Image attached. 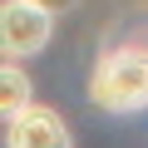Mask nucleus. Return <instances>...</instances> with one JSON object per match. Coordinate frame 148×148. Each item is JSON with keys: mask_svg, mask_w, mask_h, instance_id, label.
I'll return each instance as SVG.
<instances>
[{"mask_svg": "<svg viewBox=\"0 0 148 148\" xmlns=\"http://www.w3.org/2000/svg\"><path fill=\"white\" fill-rule=\"evenodd\" d=\"M89 99L109 114H138L148 109V49L143 45H119L104 49L94 74H89Z\"/></svg>", "mask_w": 148, "mask_h": 148, "instance_id": "nucleus-1", "label": "nucleus"}, {"mask_svg": "<svg viewBox=\"0 0 148 148\" xmlns=\"http://www.w3.org/2000/svg\"><path fill=\"white\" fill-rule=\"evenodd\" d=\"M49 40H54V15L45 5H35V0H5L0 5V45H5L10 64L45 54Z\"/></svg>", "mask_w": 148, "mask_h": 148, "instance_id": "nucleus-2", "label": "nucleus"}, {"mask_svg": "<svg viewBox=\"0 0 148 148\" xmlns=\"http://www.w3.org/2000/svg\"><path fill=\"white\" fill-rule=\"evenodd\" d=\"M5 148H74V138L59 109L30 104L20 114H5Z\"/></svg>", "mask_w": 148, "mask_h": 148, "instance_id": "nucleus-3", "label": "nucleus"}, {"mask_svg": "<svg viewBox=\"0 0 148 148\" xmlns=\"http://www.w3.org/2000/svg\"><path fill=\"white\" fill-rule=\"evenodd\" d=\"M0 104H5V114H20V109H30L35 104V84H30V74H25V64H10L5 59V74H0Z\"/></svg>", "mask_w": 148, "mask_h": 148, "instance_id": "nucleus-4", "label": "nucleus"}, {"mask_svg": "<svg viewBox=\"0 0 148 148\" xmlns=\"http://www.w3.org/2000/svg\"><path fill=\"white\" fill-rule=\"evenodd\" d=\"M35 5H45L49 15H64V10H74V5H79V0H35Z\"/></svg>", "mask_w": 148, "mask_h": 148, "instance_id": "nucleus-5", "label": "nucleus"}]
</instances>
